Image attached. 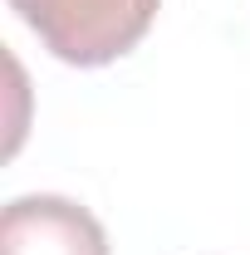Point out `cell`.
Instances as JSON below:
<instances>
[{
  "mask_svg": "<svg viewBox=\"0 0 250 255\" xmlns=\"http://www.w3.org/2000/svg\"><path fill=\"white\" fill-rule=\"evenodd\" d=\"M162 0H10V10L64 64L98 69L123 59L152 30Z\"/></svg>",
  "mask_w": 250,
  "mask_h": 255,
  "instance_id": "cell-1",
  "label": "cell"
},
{
  "mask_svg": "<svg viewBox=\"0 0 250 255\" xmlns=\"http://www.w3.org/2000/svg\"><path fill=\"white\" fill-rule=\"evenodd\" d=\"M0 255H108V236L89 206L39 191L0 211Z\"/></svg>",
  "mask_w": 250,
  "mask_h": 255,
  "instance_id": "cell-2",
  "label": "cell"
}]
</instances>
